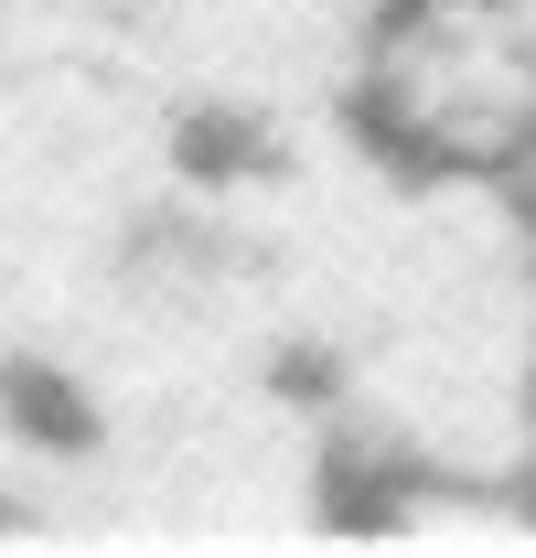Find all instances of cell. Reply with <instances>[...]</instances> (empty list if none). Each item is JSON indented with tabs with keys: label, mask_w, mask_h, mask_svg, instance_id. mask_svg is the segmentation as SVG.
<instances>
[{
	"label": "cell",
	"mask_w": 536,
	"mask_h": 558,
	"mask_svg": "<svg viewBox=\"0 0 536 558\" xmlns=\"http://www.w3.org/2000/svg\"><path fill=\"white\" fill-rule=\"evenodd\" d=\"M354 130L407 161L515 172L536 161V0H387L354 75Z\"/></svg>",
	"instance_id": "cell-1"
}]
</instances>
